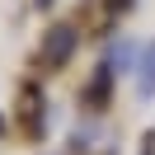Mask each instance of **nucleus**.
Instances as JSON below:
<instances>
[{"label":"nucleus","instance_id":"obj_1","mask_svg":"<svg viewBox=\"0 0 155 155\" xmlns=\"http://www.w3.org/2000/svg\"><path fill=\"white\" fill-rule=\"evenodd\" d=\"M47 47H52V57H47V61H66V57H71V47H75V33H71V28H57Z\"/></svg>","mask_w":155,"mask_h":155},{"label":"nucleus","instance_id":"obj_2","mask_svg":"<svg viewBox=\"0 0 155 155\" xmlns=\"http://www.w3.org/2000/svg\"><path fill=\"white\" fill-rule=\"evenodd\" d=\"M141 94H155V42L146 52V71H141Z\"/></svg>","mask_w":155,"mask_h":155}]
</instances>
